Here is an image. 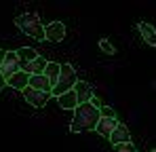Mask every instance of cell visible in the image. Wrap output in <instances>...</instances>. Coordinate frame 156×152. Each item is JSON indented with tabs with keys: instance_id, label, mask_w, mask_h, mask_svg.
<instances>
[{
	"instance_id": "cell-1",
	"label": "cell",
	"mask_w": 156,
	"mask_h": 152,
	"mask_svg": "<svg viewBox=\"0 0 156 152\" xmlns=\"http://www.w3.org/2000/svg\"><path fill=\"white\" fill-rule=\"evenodd\" d=\"M101 121V108H97L93 101L91 103H82L74 110V118L70 123V131L72 133H80V131H93L97 129V123Z\"/></svg>"
},
{
	"instance_id": "cell-2",
	"label": "cell",
	"mask_w": 156,
	"mask_h": 152,
	"mask_svg": "<svg viewBox=\"0 0 156 152\" xmlns=\"http://www.w3.org/2000/svg\"><path fill=\"white\" fill-rule=\"evenodd\" d=\"M15 25L30 38H36V40H47V34H44V25L40 24V17L36 13H23V15H17L15 17Z\"/></svg>"
},
{
	"instance_id": "cell-3",
	"label": "cell",
	"mask_w": 156,
	"mask_h": 152,
	"mask_svg": "<svg viewBox=\"0 0 156 152\" xmlns=\"http://www.w3.org/2000/svg\"><path fill=\"white\" fill-rule=\"evenodd\" d=\"M76 82H78V78H76L74 68H72L70 63H61V78H59L57 87L53 89V95H55V97H61L63 93L72 91V89L76 87Z\"/></svg>"
},
{
	"instance_id": "cell-4",
	"label": "cell",
	"mask_w": 156,
	"mask_h": 152,
	"mask_svg": "<svg viewBox=\"0 0 156 152\" xmlns=\"http://www.w3.org/2000/svg\"><path fill=\"white\" fill-rule=\"evenodd\" d=\"M17 72H21V59L17 55V51H6V57H4V63L0 68V74L4 78H11Z\"/></svg>"
},
{
	"instance_id": "cell-5",
	"label": "cell",
	"mask_w": 156,
	"mask_h": 152,
	"mask_svg": "<svg viewBox=\"0 0 156 152\" xmlns=\"http://www.w3.org/2000/svg\"><path fill=\"white\" fill-rule=\"evenodd\" d=\"M23 97L30 106H34V108H44L47 106V101L53 97V93H47V91H38V89H32V87H27L26 91H23Z\"/></svg>"
},
{
	"instance_id": "cell-6",
	"label": "cell",
	"mask_w": 156,
	"mask_h": 152,
	"mask_svg": "<svg viewBox=\"0 0 156 152\" xmlns=\"http://www.w3.org/2000/svg\"><path fill=\"white\" fill-rule=\"evenodd\" d=\"M44 34H47L49 42H61L66 38V25H63V21H51L47 25Z\"/></svg>"
},
{
	"instance_id": "cell-7",
	"label": "cell",
	"mask_w": 156,
	"mask_h": 152,
	"mask_svg": "<svg viewBox=\"0 0 156 152\" xmlns=\"http://www.w3.org/2000/svg\"><path fill=\"white\" fill-rule=\"evenodd\" d=\"M74 91H76V95H78V103H80V106H82V103H91L93 97H95L93 87H91L87 80H78L76 87H74Z\"/></svg>"
},
{
	"instance_id": "cell-8",
	"label": "cell",
	"mask_w": 156,
	"mask_h": 152,
	"mask_svg": "<svg viewBox=\"0 0 156 152\" xmlns=\"http://www.w3.org/2000/svg\"><path fill=\"white\" fill-rule=\"evenodd\" d=\"M131 142V133L127 125H122V123H118V127L114 129V133H112V137H110V144L116 148V146H120V144H129Z\"/></svg>"
},
{
	"instance_id": "cell-9",
	"label": "cell",
	"mask_w": 156,
	"mask_h": 152,
	"mask_svg": "<svg viewBox=\"0 0 156 152\" xmlns=\"http://www.w3.org/2000/svg\"><path fill=\"white\" fill-rule=\"evenodd\" d=\"M137 30H139L141 38H144L150 47H156V27L154 25L148 24V21H139V24H137Z\"/></svg>"
},
{
	"instance_id": "cell-10",
	"label": "cell",
	"mask_w": 156,
	"mask_h": 152,
	"mask_svg": "<svg viewBox=\"0 0 156 152\" xmlns=\"http://www.w3.org/2000/svg\"><path fill=\"white\" fill-rule=\"evenodd\" d=\"M6 85L9 87H13V89H19V91H26L27 87H30V74L27 72H17L15 76H11V78H6Z\"/></svg>"
},
{
	"instance_id": "cell-11",
	"label": "cell",
	"mask_w": 156,
	"mask_h": 152,
	"mask_svg": "<svg viewBox=\"0 0 156 152\" xmlns=\"http://www.w3.org/2000/svg\"><path fill=\"white\" fill-rule=\"evenodd\" d=\"M116 127H118V121H116V118H104V116H101V121L97 123V129H95V131H97L99 135H104V137L110 139Z\"/></svg>"
},
{
	"instance_id": "cell-12",
	"label": "cell",
	"mask_w": 156,
	"mask_h": 152,
	"mask_svg": "<svg viewBox=\"0 0 156 152\" xmlns=\"http://www.w3.org/2000/svg\"><path fill=\"white\" fill-rule=\"evenodd\" d=\"M47 59L44 57H38V59H34L32 63H26V66H21V70L27 72L30 76H36V74H44V70H47Z\"/></svg>"
},
{
	"instance_id": "cell-13",
	"label": "cell",
	"mask_w": 156,
	"mask_h": 152,
	"mask_svg": "<svg viewBox=\"0 0 156 152\" xmlns=\"http://www.w3.org/2000/svg\"><path fill=\"white\" fill-rule=\"evenodd\" d=\"M30 87H32V89H38V91H47V93H53L51 80H49V78H47L44 74L30 76Z\"/></svg>"
},
{
	"instance_id": "cell-14",
	"label": "cell",
	"mask_w": 156,
	"mask_h": 152,
	"mask_svg": "<svg viewBox=\"0 0 156 152\" xmlns=\"http://www.w3.org/2000/svg\"><path fill=\"white\" fill-rule=\"evenodd\" d=\"M57 101H59V106L63 108V110H76L78 106V95H76V91L72 89V91H68V93H63L61 97H57Z\"/></svg>"
},
{
	"instance_id": "cell-15",
	"label": "cell",
	"mask_w": 156,
	"mask_h": 152,
	"mask_svg": "<svg viewBox=\"0 0 156 152\" xmlns=\"http://www.w3.org/2000/svg\"><path fill=\"white\" fill-rule=\"evenodd\" d=\"M44 76L51 80L53 89H55V87H57V82H59V78H61V63L49 61V66H47V70H44Z\"/></svg>"
},
{
	"instance_id": "cell-16",
	"label": "cell",
	"mask_w": 156,
	"mask_h": 152,
	"mask_svg": "<svg viewBox=\"0 0 156 152\" xmlns=\"http://www.w3.org/2000/svg\"><path fill=\"white\" fill-rule=\"evenodd\" d=\"M17 55H19V59H21V66L32 63L34 59L40 57V55L36 53V49H32V47H21V49H17Z\"/></svg>"
},
{
	"instance_id": "cell-17",
	"label": "cell",
	"mask_w": 156,
	"mask_h": 152,
	"mask_svg": "<svg viewBox=\"0 0 156 152\" xmlns=\"http://www.w3.org/2000/svg\"><path fill=\"white\" fill-rule=\"evenodd\" d=\"M99 49L104 51V53H108V55H114V53H116L114 45H112V42H110L108 38H101V40H99Z\"/></svg>"
},
{
	"instance_id": "cell-18",
	"label": "cell",
	"mask_w": 156,
	"mask_h": 152,
	"mask_svg": "<svg viewBox=\"0 0 156 152\" xmlns=\"http://www.w3.org/2000/svg\"><path fill=\"white\" fill-rule=\"evenodd\" d=\"M114 152H137V148H135V144H120V146H116L114 148Z\"/></svg>"
},
{
	"instance_id": "cell-19",
	"label": "cell",
	"mask_w": 156,
	"mask_h": 152,
	"mask_svg": "<svg viewBox=\"0 0 156 152\" xmlns=\"http://www.w3.org/2000/svg\"><path fill=\"white\" fill-rule=\"evenodd\" d=\"M101 116H104V118H116V112H114V108H110V106H101Z\"/></svg>"
},
{
	"instance_id": "cell-20",
	"label": "cell",
	"mask_w": 156,
	"mask_h": 152,
	"mask_svg": "<svg viewBox=\"0 0 156 152\" xmlns=\"http://www.w3.org/2000/svg\"><path fill=\"white\" fill-rule=\"evenodd\" d=\"M4 87H6V78H4V76L0 74V91H2V89H4Z\"/></svg>"
},
{
	"instance_id": "cell-21",
	"label": "cell",
	"mask_w": 156,
	"mask_h": 152,
	"mask_svg": "<svg viewBox=\"0 0 156 152\" xmlns=\"http://www.w3.org/2000/svg\"><path fill=\"white\" fill-rule=\"evenodd\" d=\"M4 57H6V51L0 49V68H2V63H4Z\"/></svg>"
},
{
	"instance_id": "cell-22",
	"label": "cell",
	"mask_w": 156,
	"mask_h": 152,
	"mask_svg": "<svg viewBox=\"0 0 156 152\" xmlns=\"http://www.w3.org/2000/svg\"><path fill=\"white\" fill-rule=\"evenodd\" d=\"M152 152H156V150H152Z\"/></svg>"
}]
</instances>
